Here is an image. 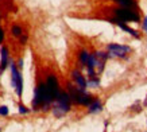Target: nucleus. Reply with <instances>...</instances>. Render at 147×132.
<instances>
[{
  "instance_id": "1",
  "label": "nucleus",
  "mask_w": 147,
  "mask_h": 132,
  "mask_svg": "<svg viewBox=\"0 0 147 132\" xmlns=\"http://www.w3.org/2000/svg\"><path fill=\"white\" fill-rule=\"evenodd\" d=\"M70 94L68 93H60V96L57 98L56 105L53 107V113L56 117H62L66 112L70 109Z\"/></svg>"
},
{
  "instance_id": "2",
  "label": "nucleus",
  "mask_w": 147,
  "mask_h": 132,
  "mask_svg": "<svg viewBox=\"0 0 147 132\" xmlns=\"http://www.w3.org/2000/svg\"><path fill=\"white\" fill-rule=\"evenodd\" d=\"M115 15H116L117 19H120L123 22H139V15H138L135 11L130 10V8H117L115 10Z\"/></svg>"
},
{
  "instance_id": "3",
  "label": "nucleus",
  "mask_w": 147,
  "mask_h": 132,
  "mask_svg": "<svg viewBox=\"0 0 147 132\" xmlns=\"http://www.w3.org/2000/svg\"><path fill=\"white\" fill-rule=\"evenodd\" d=\"M108 50H109V55L111 57L124 58L127 53L131 51V47H130V46L117 45V43H111V45H108Z\"/></svg>"
},
{
  "instance_id": "4",
  "label": "nucleus",
  "mask_w": 147,
  "mask_h": 132,
  "mask_svg": "<svg viewBox=\"0 0 147 132\" xmlns=\"http://www.w3.org/2000/svg\"><path fill=\"white\" fill-rule=\"evenodd\" d=\"M47 90H49V94H50L51 100H57L58 96H60V90H58V81L54 76H49L47 78Z\"/></svg>"
},
{
  "instance_id": "5",
  "label": "nucleus",
  "mask_w": 147,
  "mask_h": 132,
  "mask_svg": "<svg viewBox=\"0 0 147 132\" xmlns=\"http://www.w3.org/2000/svg\"><path fill=\"white\" fill-rule=\"evenodd\" d=\"M109 22H112V23H115V24H117L119 26V27H120V28H122V30H124V31H127V32H128V34H131V35H134L135 36V38H139V34H138V31H135V30H132L131 27H128V26L126 24V23H124V22L123 20H120V19H111V20Z\"/></svg>"
},
{
  "instance_id": "6",
  "label": "nucleus",
  "mask_w": 147,
  "mask_h": 132,
  "mask_svg": "<svg viewBox=\"0 0 147 132\" xmlns=\"http://www.w3.org/2000/svg\"><path fill=\"white\" fill-rule=\"evenodd\" d=\"M72 78L76 81V84L78 85V88H81V89H85L86 86H88V84H86L85 78L80 74V71L78 70H73L72 71Z\"/></svg>"
},
{
  "instance_id": "7",
  "label": "nucleus",
  "mask_w": 147,
  "mask_h": 132,
  "mask_svg": "<svg viewBox=\"0 0 147 132\" xmlns=\"http://www.w3.org/2000/svg\"><path fill=\"white\" fill-rule=\"evenodd\" d=\"M10 63L8 61V50L7 47H1V63H0V73H3L5 70L7 65Z\"/></svg>"
},
{
  "instance_id": "8",
  "label": "nucleus",
  "mask_w": 147,
  "mask_h": 132,
  "mask_svg": "<svg viewBox=\"0 0 147 132\" xmlns=\"http://www.w3.org/2000/svg\"><path fill=\"white\" fill-rule=\"evenodd\" d=\"M10 65H11V84H12V86L16 88V84H18V78H19V71H18V69H16V65L12 61H10Z\"/></svg>"
},
{
  "instance_id": "9",
  "label": "nucleus",
  "mask_w": 147,
  "mask_h": 132,
  "mask_svg": "<svg viewBox=\"0 0 147 132\" xmlns=\"http://www.w3.org/2000/svg\"><path fill=\"white\" fill-rule=\"evenodd\" d=\"M101 109H103L101 102L99 101V100H96V101H93L89 104V109H88V111L91 112V113H96V112H100Z\"/></svg>"
},
{
  "instance_id": "10",
  "label": "nucleus",
  "mask_w": 147,
  "mask_h": 132,
  "mask_svg": "<svg viewBox=\"0 0 147 132\" xmlns=\"http://www.w3.org/2000/svg\"><path fill=\"white\" fill-rule=\"evenodd\" d=\"M89 57H91V54H89L86 50H82L81 53H80V62H81L82 66L88 65V59H89Z\"/></svg>"
},
{
  "instance_id": "11",
  "label": "nucleus",
  "mask_w": 147,
  "mask_h": 132,
  "mask_svg": "<svg viewBox=\"0 0 147 132\" xmlns=\"http://www.w3.org/2000/svg\"><path fill=\"white\" fill-rule=\"evenodd\" d=\"M86 84H88V86L96 88V86H99V85H100V80H99L96 76H93V77H91V80L86 82Z\"/></svg>"
},
{
  "instance_id": "12",
  "label": "nucleus",
  "mask_w": 147,
  "mask_h": 132,
  "mask_svg": "<svg viewBox=\"0 0 147 132\" xmlns=\"http://www.w3.org/2000/svg\"><path fill=\"white\" fill-rule=\"evenodd\" d=\"M22 92H23V80H22V76L19 74L18 84H16V93H18V96H22Z\"/></svg>"
},
{
  "instance_id": "13",
  "label": "nucleus",
  "mask_w": 147,
  "mask_h": 132,
  "mask_svg": "<svg viewBox=\"0 0 147 132\" xmlns=\"http://www.w3.org/2000/svg\"><path fill=\"white\" fill-rule=\"evenodd\" d=\"M95 55L97 57V59H100V61H104L105 62L108 58H109V54H107V53H103V51H97V53H95Z\"/></svg>"
},
{
  "instance_id": "14",
  "label": "nucleus",
  "mask_w": 147,
  "mask_h": 132,
  "mask_svg": "<svg viewBox=\"0 0 147 132\" xmlns=\"http://www.w3.org/2000/svg\"><path fill=\"white\" fill-rule=\"evenodd\" d=\"M115 1L120 3V4H122L123 7H126V8H128V7H132V5H135V1H134V0H115Z\"/></svg>"
},
{
  "instance_id": "15",
  "label": "nucleus",
  "mask_w": 147,
  "mask_h": 132,
  "mask_svg": "<svg viewBox=\"0 0 147 132\" xmlns=\"http://www.w3.org/2000/svg\"><path fill=\"white\" fill-rule=\"evenodd\" d=\"M12 34H14L15 36H21L22 28L19 27V26H14V27H12Z\"/></svg>"
},
{
  "instance_id": "16",
  "label": "nucleus",
  "mask_w": 147,
  "mask_h": 132,
  "mask_svg": "<svg viewBox=\"0 0 147 132\" xmlns=\"http://www.w3.org/2000/svg\"><path fill=\"white\" fill-rule=\"evenodd\" d=\"M0 115H1V116H7V115H8V108L5 107V105H1V107H0Z\"/></svg>"
},
{
  "instance_id": "17",
  "label": "nucleus",
  "mask_w": 147,
  "mask_h": 132,
  "mask_svg": "<svg viewBox=\"0 0 147 132\" xmlns=\"http://www.w3.org/2000/svg\"><path fill=\"white\" fill-rule=\"evenodd\" d=\"M88 74H89V77H93V76H95V67H91V66H88Z\"/></svg>"
},
{
  "instance_id": "18",
  "label": "nucleus",
  "mask_w": 147,
  "mask_h": 132,
  "mask_svg": "<svg viewBox=\"0 0 147 132\" xmlns=\"http://www.w3.org/2000/svg\"><path fill=\"white\" fill-rule=\"evenodd\" d=\"M27 108L23 107V105H19V113H27Z\"/></svg>"
},
{
  "instance_id": "19",
  "label": "nucleus",
  "mask_w": 147,
  "mask_h": 132,
  "mask_svg": "<svg viewBox=\"0 0 147 132\" xmlns=\"http://www.w3.org/2000/svg\"><path fill=\"white\" fill-rule=\"evenodd\" d=\"M3 39H4V31H3V28L0 27V43H1Z\"/></svg>"
},
{
  "instance_id": "20",
  "label": "nucleus",
  "mask_w": 147,
  "mask_h": 132,
  "mask_svg": "<svg viewBox=\"0 0 147 132\" xmlns=\"http://www.w3.org/2000/svg\"><path fill=\"white\" fill-rule=\"evenodd\" d=\"M143 30L147 31V16L144 18V22H143Z\"/></svg>"
},
{
  "instance_id": "21",
  "label": "nucleus",
  "mask_w": 147,
  "mask_h": 132,
  "mask_svg": "<svg viewBox=\"0 0 147 132\" xmlns=\"http://www.w3.org/2000/svg\"><path fill=\"white\" fill-rule=\"evenodd\" d=\"M18 66H19V69H22V67H23V59H19V62H18Z\"/></svg>"
},
{
  "instance_id": "22",
  "label": "nucleus",
  "mask_w": 147,
  "mask_h": 132,
  "mask_svg": "<svg viewBox=\"0 0 147 132\" xmlns=\"http://www.w3.org/2000/svg\"><path fill=\"white\" fill-rule=\"evenodd\" d=\"M26 41H27V36H26V35H24V36H22V38H21V42H22V43H24Z\"/></svg>"
}]
</instances>
